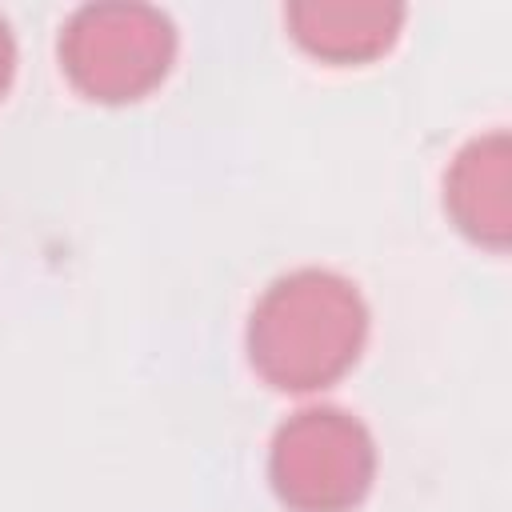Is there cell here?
Instances as JSON below:
<instances>
[{"mask_svg": "<svg viewBox=\"0 0 512 512\" xmlns=\"http://www.w3.org/2000/svg\"><path fill=\"white\" fill-rule=\"evenodd\" d=\"M176 56V28L152 4H84L60 32V64L68 80L104 104L152 92Z\"/></svg>", "mask_w": 512, "mask_h": 512, "instance_id": "2", "label": "cell"}, {"mask_svg": "<svg viewBox=\"0 0 512 512\" xmlns=\"http://www.w3.org/2000/svg\"><path fill=\"white\" fill-rule=\"evenodd\" d=\"M288 28L304 52L328 64H364L388 52L404 24V4L392 0H296Z\"/></svg>", "mask_w": 512, "mask_h": 512, "instance_id": "5", "label": "cell"}, {"mask_svg": "<svg viewBox=\"0 0 512 512\" xmlns=\"http://www.w3.org/2000/svg\"><path fill=\"white\" fill-rule=\"evenodd\" d=\"M268 476L292 512H352L376 476L372 432L340 408H300L272 436Z\"/></svg>", "mask_w": 512, "mask_h": 512, "instance_id": "3", "label": "cell"}, {"mask_svg": "<svg viewBox=\"0 0 512 512\" xmlns=\"http://www.w3.org/2000/svg\"><path fill=\"white\" fill-rule=\"evenodd\" d=\"M512 152L508 132L496 128L488 136L468 140L448 176H444V208L464 236L484 248H508L512 236Z\"/></svg>", "mask_w": 512, "mask_h": 512, "instance_id": "4", "label": "cell"}, {"mask_svg": "<svg viewBox=\"0 0 512 512\" xmlns=\"http://www.w3.org/2000/svg\"><path fill=\"white\" fill-rule=\"evenodd\" d=\"M12 68H16V44H12V32H8V24L0 16V96H4L8 80H12Z\"/></svg>", "mask_w": 512, "mask_h": 512, "instance_id": "6", "label": "cell"}, {"mask_svg": "<svg viewBox=\"0 0 512 512\" xmlns=\"http://www.w3.org/2000/svg\"><path fill=\"white\" fill-rule=\"evenodd\" d=\"M368 308L352 280L328 268H300L264 288L248 320L252 368L280 392L336 384L360 356Z\"/></svg>", "mask_w": 512, "mask_h": 512, "instance_id": "1", "label": "cell"}]
</instances>
